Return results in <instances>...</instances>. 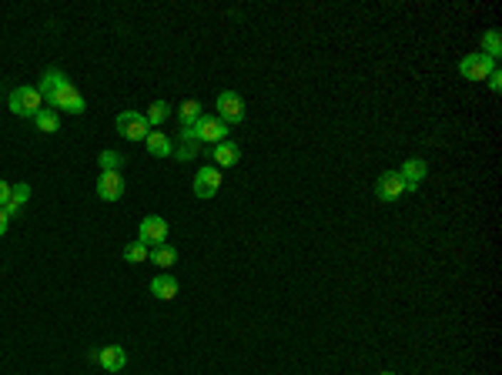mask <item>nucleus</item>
<instances>
[{"instance_id": "b1692460", "label": "nucleus", "mask_w": 502, "mask_h": 375, "mask_svg": "<svg viewBox=\"0 0 502 375\" xmlns=\"http://www.w3.org/2000/svg\"><path fill=\"white\" fill-rule=\"evenodd\" d=\"M198 144L201 141H195V138H181V148H175V158L178 161H191L198 155Z\"/></svg>"}, {"instance_id": "c85d7f7f", "label": "nucleus", "mask_w": 502, "mask_h": 375, "mask_svg": "<svg viewBox=\"0 0 502 375\" xmlns=\"http://www.w3.org/2000/svg\"><path fill=\"white\" fill-rule=\"evenodd\" d=\"M382 375H395V372H382Z\"/></svg>"}, {"instance_id": "20e7f679", "label": "nucleus", "mask_w": 502, "mask_h": 375, "mask_svg": "<svg viewBox=\"0 0 502 375\" xmlns=\"http://www.w3.org/2000/svg\"><path fill=\"white\" fill-rule=\"evenodd\" d=\"M195 128V138L205 144H221L228 141V124L218 121V118H211V114H201L198 118V124H191Z\"/></svg>"}, {"instance_id": "9b49d317", "label": "nucleus", "mask_w": 502, "mask_h": 375, "mask_svg": "<svg viewBox=\"0 0 502 375\" xmlns=\"http://www.w3.org/2000/svg\"><path fill=\"white\" fill-rule=\"evenodd\" d=\"M67 81H71V78H67L64 71H57V67H47L44 74H41V88H37V91H41V98L51 104V101H54V94L64 88Z\"/></svg>"}, {"instance_id": "aec40b11", "label": "nucleus", "mask_w": 502, "mask_h": 375, "mask_svg": "<svg viewBox=\"0 0 502 375\" xmlns=\"http://www.w3.org/2000/svg\"><path fill=\"white\" fill-rule=\"evenodd\" d=\"M148 255H151V262H154L158 268H171V265L178 262V252L171 248V245H158V248H151Z\"/></svg>"}, {"instance_id": "a211bd4d", "label": "nucleus", "mask_w": 502, "mask_h": 375, "mask_svg": "<svg viewBox=\"0 0 502 375\" xmlns=\"http://www.w3.org/2000/svg\"><path fill=\"white\" fill-rule=\"evenodd\" d=\"M34 124H37V131L41 134H57L61 131V114H57L54 108H44L37 118H34Z\"/></svg>"}, {"instance_id": "bb28decb", "label": "nucleus", "mask_w": 502, "mask_h": 375, "mask_svg": "<svg viewBox=\"0 0 502 375\" xmlns=\"http://www.w3.org/2000/svg\"><path fill=\"white\" fill-rule=\"evenodd\" d=\"M7 201H11V185H7V181H0V208H4Z\"/></svg>"}, {"instance_id": "2eb2a0df", "label": "nucleus", "mask_w": 502, "mask_h": 375, "mask_svg": "<svg viewBox=\"0 0 502 375\" xmlns=\"http://www.w3.org/2000/svg\"><path fill=\"white\" fill-rule=\"evenodd\" d=\"M98 362L108 369V372H121L124 365H128V352L121 349V345H108V349H101L98 352Z\"/></svg>"}, {"instance_id": "6e6552de", "label": "nucleus", "mask_w": 502, "mask_h": 375, "mask_svg": "<svg viewBox=\"0 0 502 375\" xmlns=\"http://www.w3.org/2000/svg\"><path fill=\"white\" fill-rule=\"evenodd\" d=\"M218 188H221V168H215V165L198 168V175H195V195L198 198H215Z\"/></svg>"}, {"instance_id": "f03ea898", "label": "nucleus", "mask_w": 502, "mask_h": 375, "mask_svg": "<svg viewBox=\"0 0 502 375\" xmlns=\"http://www.w3.org/2000/svg\"><path fill=\"white\" fill-rule=\"evenodd\" d=\"M114 128H118V134H121V138H128V141H144V138L151 134L148 118L138 114V111H121L118 121H114Z\"/></svg>"}, {"instance_id": "a878e982", "label": "nucleus", "mask_w": 502, "mask_h": 375, "mask_svg": "<svg viewBox=\"0 0 502 375\" xmlns=\"http://www.w3.org/2000/svg\"><path fill=\"white\" fill-rule=\"evenodd\" d=\"M486 81H489V88L496 91V94H499V91H502V74H499V67H496V71H492V74H489V78H486Z\"/></svg>"}, {"instance_id": "f8f14e48", "label": "nucleus", "mask_w": 502, "mask_h": 375, "mask_svg": "<svg viewBox=\"0 0 502 375\" xmlns=\"http://www.w3.org/2000/svg\"><path fill=\"white\" fill-rule=\"evenodd\" d=\"M426 161H422V158H409V161H405L402 165V171H399V175H402V181H405V191H415V188L422 185V181H426Z\"/></svg>"}, {"instance_id": "4468645a", "label": "nucleus", "mask_w": 502, "mask_h": 375, "mask_svg": "<svg viewBox=\"0 0 502 375\" xmlns=\"http://www.w3.org/2000/svg\"><path fill=\"white\" fill-rule=\"evenodd\" d=\"M211 158H215V168H231V165H238L241 161V151H238V144L221 141V144L211 148Z\"/></svg>"}, {"instance_id": "cd10ccee", "label": "nucleus", "mask_w": 502, "mask_h": 375, "mask_svg": "<svg viewBox=\"0 0 502 375\" xmlns=\"http://www.w3.org/2000/svg\"><path fill=\"white\" fill-rule=\"evenodd\" d=\"M7 225H11V218H7V211L0 208V238H4V235H7Z\"/></svg>"}, {"instance_id": "423d86ee", "label": "nucleus", "mask_w": 502, "mask_h": 375, "mask_svg": "<svg viewBox=\"0 0 502 375\" xmlns=\"http://www.w3.org/2000/svg\"><path fill=\"white\" fill-rule=\"evenodd\" d=\"M496 71V61H489L486 54H469L459 61V74L466 81H486Z\"/></svg>"}, {"instance_id": "f257e3e1", "label": "nucleus", "mask_w": 502, "mask_h": 375, "mask_svg": "<svg viewBox=\"0 0 502 375\" xmlns=\"http://www.w3.org/2000/svg\"><path fill=\"white\" fill-rule=\"evenodd\" d=\"M7 108L17 114V118H37L41 111H44V98H41V91L37 88H14L11 98H7Z\"/></svg>"}, {"instance_id": "1a4fd4ad", "label": "nucleus", "mask_w": 502, "mask_h": 375, "mask_svg": "<svg viewBox=\"0 0 502 375\" xmlns=\"http://www.w3.org/2000/svg\"><path fill=\"white\" fill-rule=\"evenodd\" d=\"M402 191H405V181L399 171H385V175H379V181H375V198L379 201L402 198Z\"/></svg>"}, {"instance_id": "5701e85b", "label": "nucleus", "mask_w": 502, "mask_h": 375, "mask_svg": "<svg viewBox=\"0 0 502 375\" xmlns=\"http://www.w3.org/2000/svg\"><path fill=\"white\" fill-rule=\"evenodd\" d=\"M128 158L121 155V151H101L98 155V165H101V171H121V165H124Z\"/></svg>"}, {"instance_id": "7ed1b4c3", "label": "nucleus", "mask_w": 502, "mask_h": 375, "mask_svg": "<svg viewBox=\"0 0 502 375\" xmlns=\"http://www.w3.org/2000/svg\"><path fill=\"white\" fill-rule=\"evenodd\" d=\"M218 121H225V124H241L245 121V101H241V94H235V91H221L218 94Z\"/></svg>"}, {"instance_id": "ddd939ff", "label": "nucleus", "mask_w": 502, "mask_h": 375, "mask_svg": "<svg viewBox=\"0 0 502 375\" xmlns=\"http://www.w3.org/2000/svg\"><path fill=\"white\" fill-rule=\"evenodd\" d=\"M151 295L161 298V302H171V298L178 295V278L168 275V272H161V275L151 278Z\"/></svg>"}, {"instance_id": "0eeeda50", "label": "nucleus", "mask_w": 502, "mask_h": 375, "mask_svg": "<svg viewBox=\"0 0 502 375\" xmlns=\"http://www.w3.org/2000/svg\"><path fill=\"white\" fill-rule=\"evenodd\" d=\"M51 108H54V111H67V114H84V111H88V104H84V98H81V91L74 88V81H67L64 88L54 94Z\"/></svg>"}, {"instance_id": "f3484780", "label": "nucleus", "mask_w": 502, "mask_h": 375, "mask_svg": "<svg viewBox=\"0 0 502 375\" xmlns=\"http://www.w3.org/2000/svg\"><path fill=\"white\" fill-rule=\"evenodd\" d=\"M27 198H31V185H27V181H21V185H11V201L4 205L7 218H14V215H17V211L27 205Z\"/></svg>"}, {"instance_id": "412c9836", "label": "nucleus", "mask_w": 502, "mask_h": 375, "mask_svg": "<svg viewBox=\"0 0 502 375\" xmlns=\"http://www.w3.org/2000/svg\"><path fill=\"white\" fill-rule=\"evenodd\" d=\"M205 111H201V104L198 101H185L181 108H178V118H181V128H191V124H198V118H201Z\"/></svg>"}, {"instance_id": "4be33fe9", "label": "nucleus", "mask_w": 502, "mask_h": 375, "mask_svg": "<svg viewBox=\"0 0 502 375\" xmlns=\"http://www.w3.org/2000/svg\"><path fill=\"white\" fill-rule=\"evenodd\" d=\"M482 54L489 57V61H499V54H502V37H499V31H486V37H482Z\"/></svg>"}, {"instance_id": "393cba45", "label": "nucleus", "mask_w": 502, "mask_h": 375, "mask_svg": "<svg viewBox=\"0 0 502 375\" xmlns=\"http://www.w3.org/2000/svg\"><path fill=\"white\" fill-rule=\"evenodd\" d=\"M148 258V245L141 242H131L128 248H124V262H131V265H138V262H144Z\"/></svg>"}, {"instance_id": "39448f33", "label": "nucleus", "mask_w": 502, "mask_h": 375, "mask_svg": "<svg viewBox=\"0 0 502 375\" xmlns=\"http://www.w3.org/2000/svg\"><path fill=\"white\" fill-rule=\"evenodd\" d=\"M138 242L148 245V248H158V245H164V242H168V221H164L161 215H148V218H141Z\"/></svg>"}, {"instance_id": "6ab92c4d", "label": "nucleus", "mask_w": 502, "mask_h": 375, "mask_svg": "<svg viewBox=\"0 0 502 375\" xmlns=\"http://www.w3.org/2000/svg\"><path fill=\"white\" fill-rule=\"evenodd\" d=\"M144 118H148V124H151V131H154V128H161V124L171 118V104H168V101H154Z\"/></svg>"}, {"instance_id": "9d476101", "label": "nucleus", "mask_w": 502, "mask_h": 375, "mask_svg": "<svg viewBox=\"0 0 502 375\" xmlns=\"http://www.w3.org/2000/svg\"><path fill=\"white\" fill-rule=\"evenodd\" d=\"M124 178H121V171H101L98 178V198L101 201H118L121 195H124Z\"/></svg>"}, {"instance_id": "dca6fc26", "label": "nucleus", "mask_w": 502, "mask_h": 375, "mask_svg": "<svg viewBox=\"0 0 502 375\" xmlns=\"http://www.w3.org/2000/svg\"><path fill=\"white\" fill-rule=\"evenodd\" d=\"M144 144H148V155L151 158H171L175 155V144H171V138L161 131H151L148 138H144Z\"/></svg>"}]
</instances>
